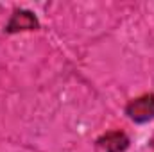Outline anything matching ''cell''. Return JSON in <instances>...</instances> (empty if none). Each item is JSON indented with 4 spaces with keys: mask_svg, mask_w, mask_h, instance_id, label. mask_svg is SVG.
Wrapping results in <instances>:
<instances>
[{
    "mask_svg": "<svg viewBox=\"0 0 154 152\" xmlns=\"http://www.w3.org/2000/svg\"><path fill=\"white\" fill-rule=\"evenodd\" d=\"M39 22L34 13L27 11V9H16L13 11L9 22L5 23V32L14 34V32H22V31H38Z\"/></svg>",
    "mask_w": 154,
    "mask_h": 152,
    "instance_id": "2",
    "label": "cell"
},
{
    "mask_svg": "<svg viewBox=\"0 0 154 152\" xmlns=\"http://www.w3.org/2000/svg\"><path fill=\"white\" fill-rule=\"evenodd\" d=\"M97 147L102 152H124L129 147V138L122 131H111L97 140Z\"/></svg>",
    "mask_w": 154,
    "mask_h": 152,
    "instance_id": "3",
    "label": "cell"
},
{
    "mask_svg": "<svg viewBox=\"0 0 154 152\" xmlns=\"http://www.w3.org/2000/svg\"><path fill=\"white\" fill-rule=\"evenodd\" d=\"M125 114L136 123H145L149 120H154V95L145 93L133 99L125 106Z\"/></svg>",
    "mask_w": 154,
    "mask_h": 152,
    "instance_id": "1",
    "label": "cell"
}]
</instances>
